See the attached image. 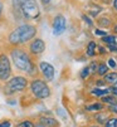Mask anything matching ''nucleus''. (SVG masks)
<instances>
[{"label":"nucleus","mask_w":117,"mask_h":127,"mask_svg":"<svg viewBox=\"0 0 117 127\" xmlns=\"http://www.w3.org/2000/svg\"><path fill=\"white\" fill-rule=\"evenodd\" d=\"M37 34V28L29 24H24L18 27L15 30H13L9 35V43L13 45L23 44L33 39Z\"/></svg>","instance_id":"1"},{"label":"nucleus","mask_w":117,"mask_h":127,"mask_svg":"<svg viewBox=\"0 0 117 127\" xmlns=\"http://www.w3.org/2000/svg\"><path fill=\"white\" fill-rule=\"evenodd\" d=\"M11 59H13V62H14V64L18 69L28 72V73H32L34 70V65H33L29 56L24 50H20V49L11 50Z\"/></svg>","instance_id":"2"},{"label":"nucleus","mask_w":117,"mask_h":127,"mask_svg":"<svg viewBox=\"0 0 117 127\" xmlns=\"http://www.w3.org/2000/svg\"><path fill=\"white\" fill-rule=\"evenodd\" d=\"M20 10L27 19H37L39 16V6L37 0H22Z\"/></svg>","instance_id":"3"},{"label":"nucleus","mask_w":117,"mask_h":127,"mask_svg":"<svg viewBox=\"0 0 117 127\" xmlns=\"http://www.w3.org/2000/svg\"><path fill=\"white\" fill-rule=\"evenodd\" d=\"M30 89H32V93L39 99H44V98H48L50 96L49 87L42 79H34L30 83Z\"/></svg>","instance_id":"4"},{"label":"nucleus","mask_w":117,"mask_h":127,"mask_svg":"<svg viewBox=\"0 0 117 127\" xmlns=\"http://www.w3.org/2000/svg\"><path fill=\"white\" fill-rule=\"evenodd\" d=\"M28 86V81L24 77H13L5 86V93L11 95L15 92H20Z\"/></svg>","instance_id":"5"},{"label":"nucleus","mask_w":117,"mask_h":127,"mask_svg":"<svg viewBox=\"0 0 117 127\" xmlns=\"http://www.w3.org/2000/svg\"><path fill=\"white\" fill-rule=\"evenodd\" d=\"M11 74V64L6 54H0V81H6Z\"/></svg>","instance_id":"6"},{"label":"nucleus","mask_w":117,"mask_h":127,"mask_svg":"<svg viewBox=\"0 0 117 127\" xmlns=\"http://www.w3.org/2000/svg\"><path fill=\"white\" fill-rule=\"evenodd\" d=\"M67 28V20L63 15H57L53 20V34L61 35Z\"/></svg>","instance_id":"7"},{"label":"nucleus","mask_w":117,"mask_h":127,"mask_svg":"<svg viewBox=\"0 0 117 127\" xmlns=\"http://www.w3.org/2000/svg\"><path fill=\"white\" fill-rule=\"evenodd\" d=\"M39 69H40V72H42L43 77L45 78V81H53L55 70H54V67L50 63L40 62V63H39Z\"/></svg>","instance_id":"8"},{"label":"nucleus","mask_w":117,"mask_h":127,"mask_svg":"<svg viewBox=\"0 0 117 127\" xmlns=\"http://www.w3.org/2000/svg\"><path fill=\"white\" fill-rule=\"evenodd\" d=\"M45 50V43L42 39H34L30 44V52L33 54H42Z\"/></svg>","instance_id":"9"},{"label":"nucleus","mask_w":117,"mask_h":127,"mask_svg":"<svg viewBox=\"0 0 117 127\" xmlns=\"http://www.w3.org/2000/svg\"><path fill=\"white\" fill-rule=\"evenodd\" d=\"M40 123L45 127H55L58 125L57 120L52 118V117H42L40 118Z\"/></svg>","instance_id":"10"},{"label":"nucleus","mask_w":117,"mask_h":127,"mask_svg":"<svg viewBox=\"0 0 117 127\" xmlns=\"http://www.w3.org/2000/svg\"><path fill=\"white\" fill-rule=\"evenodd\" d=\"M103 77H105V82L106 83L113 84V83L117 82V73H116V72H112V73H106Z\"/></svg>","instance_id":"11"},{"label":"nucleus","mask_w":117,"mask_h":127,"mask_svg":"<svg viewBox=\"0 0 117 127\" xmlns=\"http://www.w3.org/2000/svg\"><path fill=\"white\" fill-rule=\"evenodd\" d=\"M108 93H110V89H108V88H107V89L94 88V89L91 91V95H92V96H97V97H103V96H106V95H108Z\"/></svg>","instance_id":"12"},{"label":"nucleus","mask_w":117,"mask_h":127,"mask_svg":"<svg viewBox=\"0 0 117 127\" xmlns=\"http://www.w3.org/2000/svg\"><path fill=\"white\" fill-rule=\"evenodd\" d=\"M87 56L88 57H93L96 56V43L94 42H89L87 45Z\"/></svg>","instance_id":"13"},{"label":"nucleus","mask_w":117,"mask_h":127,"mask_svg":"<svg viewBox=\"0 0 117 127\" xmlns=\"http://www.w3.org/2000/svg\"><path fill=\"white\" fill-rule=\"evenodd\" d=\"M103 108V104L102 103H92L91 106H87L86 107V110H88V111H100V110H102Z\"/></svg>","instance_id":"14"},{"label":"nucleus","mask_w":117,"mask_h":127,"mask_svg":"<svg viewBox=\"0 0 117 127\" xmlns=\"http://www.w3.org/2000/svg\"><path fill=\"white\" fill-rule=\"evenodd\" d=\"M107 70H108V65L105 64V63H101L98 65V68H97V73H98L100 76H105L107 73Z\"/></svg>","instance_id":"15"},{"label":"nucleus","mask_w":117,"mask_h":127,"mask_svg":"<svg viewBox=\"0 0 117 127\" xmlns=\"http://www.w3.org/2000/svg\"><path fill=\"white\" fill-rule=\"evenodd\" d=\"M102 42L107 43L108 44H115L116 43V38L113 37V35H105V37H102Z\"/></svg>","instance_id":"16"},{"label":"nucleus","mask_w":117,"mask_h":127,"mask_svg":"<svg viewBox=\"0 0 117 127\" xmlns=\"http://www.w3.org/2000/svg\"><path fill=\"white\" fill-rule=\"evenodd\" d=\"M105 127H117V118H110L105 122Z\"/></svg>","instance_id":"17"},{"label":"nucleus","mask_w":117,"mask_h":127,"mask_svg":"<svg viewBox=\"0 0 117 127\" xmlns=\"http://www.w3.org/2000/svg\"><path fill=\"white\" fill-rule=\"evenodd\" d=\"M89 76H91V72H89L88 67H84V68L81 70V78H82V79H86V78H88Z\"/></svg>","instance_id":"18"},{"label":"nucleus","mask_w":117,"mask_h":127,"mask_svg":"<svg viewBox=\"0 0 117 127\" xmlns=\"http://www.w3.org/2000/svg\"><path fill=\"white\" fill-rule=\"evenodd\" d=\"M102 101L105 102V103H110V104H112V103H115L116 102V99H115V97H111V96H103L102 97Z\"/></svg>","instance_id":"19"},{"label":"nucleus","mask_w":117,"mask_h":127,"mask_svg":"<svg viewBox=\"0 0 117 127\" xmlns=\"http://www.w3.org/2000/svg\"><path fill=\"white\" fill-rule=\"evenodd\" d=\"M97 63L96 62H92L89 65H88V69H89V72H91V74H94V73H97Z\"/></svg>","instance_id":"20"},{"label":"nucleus","mask_w":117,"mask_h":127,"mask_svg":"<svg viewBox=\"0 0 117 127\" xmlns=\"http://www.w3.org/2000/svg\"><path fill=\"white\" fill-rule=\"evenodd\" d=\"M110 19H106V18H102V19H100L98 20V24L100 25H102V27H108L110 25Z\"/></svg>","instance_id":"21"},{"label":"nucleus","mask_w":117,"mask_h":127,"mask_svg":"<svg viewBox=\"0 0 117 127\" xmlns=\"http://www.w3.org/2000/svg\"><path fill=\"white\" fill-rule=\"evenodd\" d=\"M34 125H33V122H30V121H23V122H20L18 125V127H33Z\"/></svg>","instance_id":"22"},{"label":"nucleus","mask_w":117,"mask_h":127,"mask_svg":"<svg viewBox=\"0 0 117 127\" xmlns=\"http://www.w3.org/2000/svg\"><path fill=\"white\" fill-rule=\"evenodd\" d=\"M82 18H83V20H84V22L87 23V25H88V27H92V25H93V23H92V20L89 19V18H88L87 15H83Z\"/></svg>","instance_id":"23"},{"label":"nucleus","mask_w":117,"mask_h":127,"mask_svg":"<svg viewBox=\"0 0 117 127\" xmlns=\"http://www.w3.org/2000/svg\"><path fill=\"white\" fill-rule=\"evenodd\" d=\"M94 34H96V35H100V37H105L107 33L103 32V30H100V29H96V30H94Z\"/></svg>","instance_id":"24"},{"label":"nucleus","mask_w":117,"mask_h":127,"mask_svg":"<svg viewBox=\"0 0 117 127\" xmlns=\"http://www.w3.org/2000/svg\"><path fill=\"white\" fill-rule=\"evenodd\" d=\"M110 110H111L113 113H117V103H116V102L112 103V104H110Z\"/></svg>","instance_id":"25"},{"label":"nucleus","mask_w":117,"mask_h":127,"mask_svg":"<svg viewBox=\"0 0 117 127\" xmlns=\"http://www.w3.org/2000/svg\"><path fill=\"white\" fill-rule=\"evenodd\" d=\"M108 67H111V68H116V67H117V64H116L115 59H112V58H110V59H108Z\"/></svg>","instance_id":"26"},{"label":"nucleus","mask_w":117,"mask_h":127,"mask_svg":"<svg viewBox=\"0 0 117 127\" xmlns=\"http://www.w3.org/2000/svg\"><path fill=\"white\" fill-rule=\"evenodd\" d=\"M108 89H110V92L113 93V96L117 97V87H111V88H108Z\"/></svg>","instance_id":"27"},{"label":"nucleus","mask_w":117,"mask_h":127,"mask_svg":"<svg viewBox=\"0 0 117 127\" xmlns=\"http://www.w3.org/2000/svg\"><path fill=\"white\" fill-rule=\"evenodd\" d=\"M107 47H108L110 50H112V52H117V47H116L115 44H108Z\"/></svg>","instance_id":"28"},{"label":"nucleus","mask_w":117,"mask_h":127,"mask_svg":"<svg viewBox=\"0 0 117 127\" xmlns=\"http://www.w3.org/2000/svg\"><path fill=\"white\" fill-rule=\"evenodd\" d=\"M0 127H10V122H9V121H6V122L0 123Z\"/></svg>","instance_id":"29"},{"label":"nucleus","mask_w":117,"mask_h":127,"mask_svg":"<svg viewBox=\"0 0 117 127\" xmlns=\"http://www.w3.org/2000/svg\"><path fill=\"white\" fill-rule=\"evenodd\" d=\"M113 8L117 10V0H113Z\"/></svg>","instance_id":"30"},{"label":"nucleus","mask_w":117,"mask_h":127,"mask_svg":"<svg viewBox=\"0 0 117 127\" xmlns=\"http://www.w3.org/2000/svg\"><path fill=\"white\" fill-rule=\"evenodd\" d=\"M1 13H3V4L0 1V16H1Z\"/></svg>","instance_id":"31"},{"label":"nucleus","mask_w":117,"mask_h":127,"mask_svg":"<svg viewBox=\"0 0 117 127\" xmlns=\"http://www.w3.org/2000/svg\"><path fill=\"white\" fill-rule=\"evenodd\" d=\"M33 127H45V126H43L42 123H39V125H34Z\"/></svg>","instance_id":"32"},{"label":"nucleus","mask_w":117,"mask_h":127,"mask_svg":"<svg viewBox=\"0 0 117 127\" xmlns=\"http://www.w3.org/2000/svg\"><path fill=\"white\" fill-rule=\"evenodd\" d=\"M96 84H98V86H102V84H103V82H102V81H98V82H97Z\"/></svg>","instance_id":"33"},{"label":"nucleus","mask_w":117,"mask_h":127,"mask_svg":"<svg viewBox=\"0 0 117 127\" xmlns=\"http://www.w3.org/2000/svg\"><path fill=\"white\" fill-rule=\"evenodd\" d=\"M113 30H115V32H116V33H117V25H116V27H115V28H113Z\"/></svg>","instance_id":"34"},{"label":"nucleus","mask_w":117,"mask_h":127,"mask_svg":"<svg viewBox=\"0 0 117 127\" xmlns=\"http://www.w3.org/2000/svg\"><path fill=\"white\" fill-rule=\"evenodd\" d=\"M91 127H100V126H91Z\"/></svg>","instance_id":"35"},{"label":"nucleus","mask_w":117,"mask_h":127,"mask_svg":"<svg viewBox=\"0 0 117 127\" xmlns=\"http://www.w3.org/2000/svg\"><path fill=\"white\" fill-rule=\"evenodd\" d=\"M116 86H117V82H116Z\"/></svg>","instance_id":"36"}]
</instances>
